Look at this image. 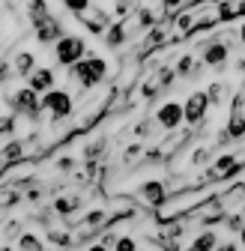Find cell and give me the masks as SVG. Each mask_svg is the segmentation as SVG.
Returning <instances> with one entry per match:
<instances>
[{
    "instance_id": "obj_16",
    "label": "cell",
    "mask_w": 245,
    "mask_h": 251,
    "mask_svg": "<svg viewBox=\"0 0 245 251\" xmlns=\"http://www.w3.org/2000/svg\"><path fill=\"white\" fill-rule=\"evenodd\" d=\"M239 15H245V0H221L219 3V18L221 21H236Z\"/></svg>"
},
{
    "instance_id": "obj_11",
    "label": "cell",
    "mask_w": 245,
    "mask_h": 251,
    "mask_svg": "<svg viewBox=\"0 0 245 251\" xmlns=\"http://www.w3.org/2000/svg\"><path fill=\"white\" fill-rule=\"evenodd\" d=\"M227 135L233 141H239L245 135V114H242V96H236L233 111H230V123H227Z\"/></svg>"
},
{
    "instance_id": "obj_28",
    "label": "cell",
    "mask_w": 245,
    "mask_h": 251,
    "mask_svg": "<svg viewBox=\"0 0 245 251\" xmlns=\"http://www.w3.org/2000/svg\"><path fill=\"white\" fill-rule=\"evenodd\" d=\"M21 201V195L15 192V188H9V192H3V209H12L15 203Z\"/></svg>"
},
{
    "instance_id": "obj_15",
    "label": "cell",
    "mask_w": 245,
    "mask_h": 251,
    "mask_svg": "<svg viewBox=\"0 0 245 251\" xmlns=\"http://www.w3.org/2000/svg\"><path fill=\"white\" fill-rule=\"evenodd\" d=\"M33 33H36V39H39L42 45H48V42H54V45H57L60 39L66 36L63 30H60V21H57V18H54V21H48V24H42V27H36Z\"/></svg>"
},
{
    "instance_id": "obj_27",
    "label": "cell",
    "mask_w": 245,
    "mask_h": 251,
    "mask_svg": "<svg viewBox=\"0 0 245 251\" xmlns=\"http://www.w3.org/2000/svg\"><path fill=\"white\" fill-rule=\"evenodd\" d=\"M114 251H138V242H135L132 236H120V242H117Z\"/></svg>"
},
{
    "instance_id": "obj_17",
    "label": "cell",
    "mask_w": 245,
    "mask_h": 251,
    "mask_svg": "<svg viewBox=\"0 0 245 251\" xmlns=\"http://www.w3.org/2000/svg\"><path fill=\"white\" fill-rule=\"evenodd\" d=\"M78 206H81V198H78V195H60V198H54V206H51V209H54L57 215L69 218Z\"/></svg>"
},
{
    "instance_id": "obj_9",
    "label": "cell",
    "mask_w": 245,
    "mask_h": 251,
    "mask_svg": "<svg viewBox=\"0 0 245 251\" xmlns=\"http://www.w3.org/2000/svg\"><path fill=\"white\" fill-rule=\"evenodd\" d=\"M219 201H221L224 212H227V215H233V209L245 206V182H236V185H230L227 192H221V195H219Z\"/></svg>"
},
{
    "instance_id": "obj_1",
    "label": "cell",
    "mask_w": 245,
    "mask_h": 251,
    "mask_svg": "<svg viewBox=\"0 0 245 251\" xmlns=\"http://www.w3.org/2000/svg\"><path fill=\"white\" fill-rule=\"evenodd\" d=\"M105 75H108V60L102 57H87L72 66V78L81 84V90H93Z\"/></svg>"
},
{
    "instance_id": "obj_31",
    "label": "cell",
    "mask_w": 245,
    "mask_h": 251,
    "mask_svg": "<svg viewBox=\"0 0 245 251\" xmlns=\"http://www.w3.org/2000/svg\"><path fill=\"white\" fill-rule=\"evenodd\" d=\"M216 251H239V245H236V242H224V245H219Z\"/></svg>"
},
{
    "instance_id": "obj_34",
    "label": "cell",
    "mask_w": 245,
    "mask_h": 251,
    "mask_svg": "<svg viewBox=\"0 0 245 251\" xmlns=\"http://www.w3.org/2000/svg\"><path fill=\"white\" fill-rule=\"evenodd\" d=\"M0 251H12V248H9V242H3V248H0Z\"/></svg>"
},
{
    "instance_id": "obj_24",
    "label": "cell",
    "mask_w": 245,
    "mask_h": 251,
    "mask_svg": "<svg viewBox=\"0 0 245 251\" xmlns=\"http://www.w3.org/2000/svg\"><path fill=\"white\" fill-rule=\"evenodd\" d=\"M18 248H21V251H45V245H42V239H39L36 233H24V236L18 239Z\"/></svg>"
},
{
    "instance_id": "obj_3",
    "label": "cell",
    "mask_w": 245,
    "mask_h": 251,
    "mask_svg": "<svg viewBox=\"0 0 245 251\" xmlns=\"http://www.w3.org/2000/svg\"><path fill=\"white\" fill-rule=\"evenodd\" d=\"M42 108L51 114V120H54V123L69 120V117H72V111H75L72 96H69L66 90H51V93H45V96H42Z\"/></svg>"
},
{
    "instance_id": "obj_7",
    "label": "cell",
    "mask_w": 245,
    "mask_h": 251,
    "mask_svg": "<svg viewBox=\"0 0 245 251\" xmlns=\"http://www.w3.org/2000/svg\"><path fill=\"white\" fill-rule=\"evenodd\" d=\"M209 96H206V90H197V93H192L189 96V102H186V123H192V126H197L203 117H206V111H209Z\"/></svg>"
},
{
    "instance_id": "obj_12",
    "label": "cell",
    "mask_w": 245,
    "mask_h": 251,
    "mask_svg": "<svg viewBox=\"0 0 245 251\" xmlns=\"http://www.w3.org/2000/svg\"><path fill=\"white\" fill-rule=\"evenodd\" d=\"M27 87L45 96V93H51V90H54V72H51V69H36L33 75L27 78Z\"/></svg>"
},
{
    "instance_id": "obj_18",
    "label": "cell",
    "mask_w": 245,
    "mask_h": 251,
    "mask_svg": "<svg viewBox=\"0 0 245 251\" xmlns=\"http://www.w3.org/2000/svg\"><path fill=\"white\" fill-rule=\"evenodd\" d=\"M126 36H129V27H126V21H117L108 33H105V45L108 48H120L122 42H126Z\"/></svg>"
},
{
    "instance_id": "obj_14",
    "label": "cell",
    "mask_w": 245,
    "mask_h": 251,
    "mask_svg": "<svg viewBox=\"0 0 245 251\" xmlns=\"http://www.w3.org/2000/svg\"><path fill=\"white\" fill-rule=\"evenodd\" d=\"M24 162V141H6L3 144V171Z\"/></svg>"
},
{
    "instance_id": "obj_10",
    "label": "cell",
    "mask_w": 245,
    "mask_h": 251,
    "mask_svg": "<svg viewBox=\"0 0 245 251\" xmlns=\"http://www.w3.org/2000/svg\"><path fill=\"white\" fill-rule=\"evenodd\" d=\"M203 63L206 66H212V69H219V66H224L227 63V42H209L206 48H203Z\"/></svg>"
},
{
    "instance_id": "obj_23",
    "label": "cell",
    "mask_w": 245,
    "mask_h": 251,
    "mask_svg": "<svg viewBox=\"0 0 245 251\" xmlns=\"http://www.w3.org/2000/svg\"><path fill=\"white\" fill-rule=\"evenodd\" d=\"M200 66H197V60L192 57V54H182L179 60H176V75H195Z\"/></svg>"
},
{
    "instance_id": "obj_19",
    "label": "cell",
    "mask_w": 245,
    "mask_h": 251,
    "mask_svg": "<svg viewBox=\"0 0 245 251\" xmlns=\"http://www.w3.org/2000/svg\"><path fill=\"white\" fill-rule=\"evenodd\" d=\"M12 63H15V72L24 75V78H30V75L36 72V57H33V54H27V51H21Z\"/></svg>"
},
{
    "instance_id": "obj_25",
    "label": "cell",
    "mask_w": 245,
    "mask_h": 251,
    "mask_svg": "<svg viewBox=\"0 0 245 251\" xmlns=\"http://www.w3.org/2000/svg\"><path fill=\"white\" fill-rule=\"evenodd\" d=\"M63 3H66L69 12H75V18L84 15V12H90V0H63Z\"/></svg>"
},
{
    "instance_id": "obj_4",
    "label": "cell",
    "mask_w": 245,
    "mask_h": 251,
    "mask_svg": "<svg viewBox=\"0 0 245 251\" xmlns=\"http://www.w3.org/2000/svg\"><path fill=\"white\" fill-rule=\"evenodd\" d=\"M9 105L15 108V114H24V117H30V120H39V114L45 111V108H42V99H39V93L30 90V87H21L15 96L9 99Z\"/></svg>"
},
{
    "instance_id": "obj_30",
    "label": "cell",
    "mask_w": 245,
    "mask_h": 251,
    "mask_svg": "<svg viewBox=\"0 0 245 251\" xmlns=\"http://www.w3.org/2000/svg\"><path fill=\"white\" fill-rule=\"evenodd\" d=\"M57 168H60V171H72V168H75V162H72V159H60V162H57Z\"/></svg>"
},
{
    "instance_id": "obj_26",
    "label": "cell",
    "mask_w": 245,
    "mask_h": 251,
    "mask_svg": "<svg viewBox=\"0 0 245 251\" xmlns=\"http://www.w3.org/2000/svg\"><path fill=\"white\" fill-rule=\"evenodd\" d=\"M206 96H209V102H212V105H219V102L224 99V87H221L219 81H216V84H209V90H206Z\"/></svg>"
},
{
    "instance_id": "obj_13",
    "label": "cell",
    "mask_w": 245,
    "mask_h": 251,
    "mask_svg": "<svg viewBox=\"0 0 245 251\" xmlns=\"http://www.w3.org/2000/svg\"><path fill=\"white\" fill-rule=\"evenodd\" d=\"M27 15H30V27H42V24H48V21H54V15L48 12V3L45 0H30V9H27Z\"/></svg>"
},
{
    "instance_id": "obj_22",
    "label": "cell",
    "mask_w": 245,
    "mask_h": 251,
    "mask_svg": "<svg viewBox=\"0 0 245 251\" xmlns=\"http://www.w3.org/2000/svg\"><path fill=\"white\" fill-rule=\"evenodd\" d=\"M48 242H51V245H57V248H69L75 239H72V233H69V230H63V227H48Z\"/></svg>"
},
{
    "instance_id": "obj_36",
    "label": "cell",
    "mask_w": 245,
    "mask_h": 251,
    "mask_svg": "<svg viewBox=\"0 0 245 251\" xmlns=\"http://www.w3.org/2000/svg\"><path fill=\"white\" fill-rule=\"evenodd\" d=\"M182 251H195V248H192V245H189V248H182Z\"/></svg>"
},
{
    "instance_id": "obj_35",
    "label": "cell",
    "mask_w": 245,
    "mask_h": 251,
    "mask_svg": "<svg viewBox=\"0 0 245 251\" xmlns=\"http://www.w3.org/2000/svg\"><path fill=\"white\" fill-rule=\"evenodd\" d=\"M239 239H242V245H245V230H242V233H239Z\"/></svg>"
},
{
    "instance_id": "obj_8",
    "label": "cell",
    "mask_w": 245,
    "mask_h": 251,
    "mask_svg": "<svg viewBox=\"0 0 245 251\" xmlns=\"http://www.w3.org/2000/svg\"><path fill=\"white\" fill-rule=\"evenodd\" d=\"M78 21L90 30V33H96V36H99V33H108V30L114 27V24H111V18H108L102 9H90V12L78 15Z\"/></svg>"
},
{
    "instance_id": "obj_29",
    "label": "cell",
    "mask_w": 245,
    "mask_h": 251,
    "mask_svg": "<svg viewBox=\"0 0 245 251\" xmlns=\"http://www.w3.org/2000/svg\"><path fill=\"white\" fill-rule=\"evenodd\" d=\"M162 6H165V12H168V15H171V12L176 15V12L182 9V0H162Z\"/></svg>"
},
{
    "instance_id": "obj_2",
    "label": "cell",
    "mask_w": 245,
    "mask_h": 251,
    "mask_svg": "<svg viewBox=\"0 0 245 251\" xmlns=\"http://www.w3.org/2000/svg\"><path fill=\"white\" fill-rule=\"evenodd\" d=\"M168 188H165V182L162 179H147V182H141V188H138V195H135V201L141 203V206H147V209H162L165 203H168Z\"/></svg>"
},
{
    "instance_id": "obj_33",
    "label": "cell",
    "mask_w": 245,
    "mask_h": 251,
    "mask_svg": "<svg viewBox=\"0 0 245 251\" xmlns=\"http://www.w3.org/2000/svg\"><path fill=\"white\" fill-rule=\"evenodd\" d=\"M239 39L245 42V21H242V27H239Z\"/></svg>"
},
{
    "instance_id": "obj_32",
    "label": "cell",
    "mask_w": 245,
    "mask_h": 251,
    "mask_svg": "<svg viewBox=\"0 0 245 251\" xmlns=\"http://www.w3.org/2000/svg\"><path fill=\"white\" fill-rule=\"evenodd\" d=\"M87 251H108V248H105V245H102V242H93V245H90V248H87Z\"/></svg>"
},
{
    "instance_id": "obj_6",
    "label": "cell",
    "mask_w": 245,
    "mask_h": 251,
    "mask_svg": "<svg viewBox=\"0 0 245 251\" xmlns=\"http://www.w3.org/2000/svg\"><path fill=\"white\" fill-rule=\"evenodd\" d=\"M182 120H186V105H179V102H165L156 111V123L162 126L165 132H176Z\"/></svg>"
},
{
    "instance_id": "obj_5",
    "label": "cell",
    "mask_w": 245,
    "mask_h": 251,
    "mask_svg": "<svg viewBox=\"0 0 245 251\" xmlns=\"http://www.w3.org/2000/svg\"><path fill=\"white\" fill-rule=\"evenodd\" d=\"M84 39H78V36H63L57 45H54V57H57V63H63V66H75V63H81V57H84Z\"/></svg>"
},
{
    "instance_id": "obj_21",
    "label": "cell",
    "mask_w": 245,
    "mask_h": 251,
    "mask_svg": "<svg viewBox=\"0 0 245 251\" xmlns=\"http://www.w3.org/2000/svg\"><path fill=\"white\" fill-rule=\"evenodd\" d=\"M192 248H195V251H216V248H219V236L212 233V230H203V233L195 236Z\"/></svg>"
},
{
    "instance_id": "obj_37",
    "label": "cell",
    "mask_w": 245,
    "mask_h": 251,
    "mask_svg": "<svg viewBox=\"0 0 245 251\" xmlns=\"http://www.w3.org/2000/svg\"><path fill=\"white\" fill-rule=\"evenodd\" d=\"M242 165H245V155H242Z\"/></svg>"
},
{
    "instance_id": "obj_20",
    "label": "cell",
    "mask_w": 245,
    "mask_h": 251,
    "mask_svg": "<svg viewBox=\"0 0 245 251\" xmlns=\"http://www.w3.org/2000/svg\"><path fill=\"white\" fill-rule=\"evenodd\" d=\"M105 150H108V138H96L93 144H90V147L84 150V159H87V165H99V159L105 155Z\"/></svg>"
}]
</instances>
